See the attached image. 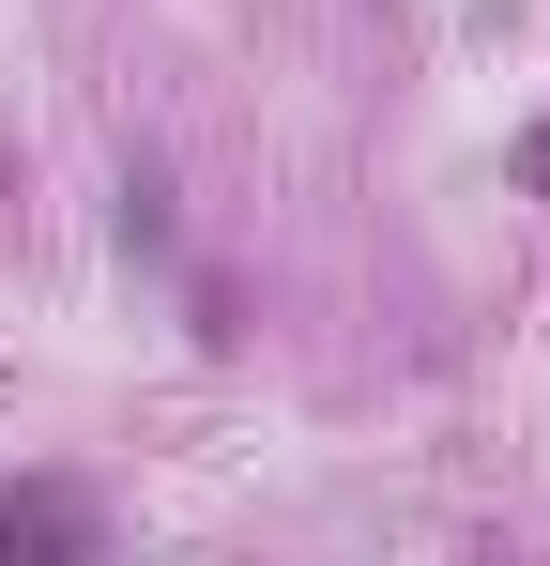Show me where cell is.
<instances>
[{
	"label": "cell",
	"instance_id": "obj_1",
	"mask_svg": "<svg viewBox=\"0 0 550 566\" xmlns=\"http://www.w3.org/2000/svg\"><path fill=\"white\" fill-rule=\"evenodd\" d=\"M92 521L77 505H46V490H0V552H77Z\"/></svg>",
	"mask_w": 550,
	"mask_h": 566
}]
</instances>
